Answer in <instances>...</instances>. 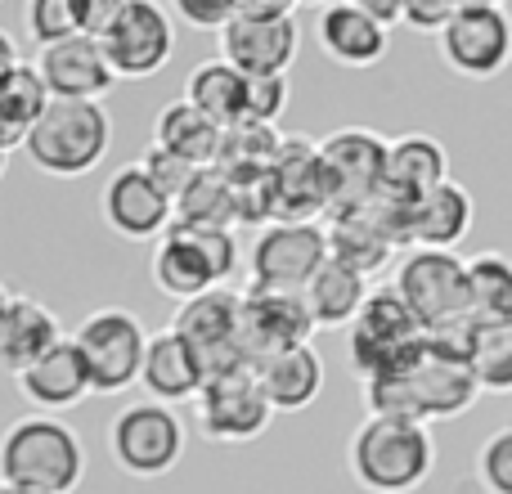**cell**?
Listing matches in <instances>:
<instances>
[{
	"mask_svg": "<svg viewBox=\"0 0 512 494\" xmlns=\"http://www.w3.org/2000/svg\"><path fill=\"white\" fill-rule=\"evenodd\" d=\"M301 50L297 14H239L221 32V59L243 77H288Z\"/></svg>",
	"mask_w": 512,
	"mask_h": 494,
	"instance_id": "cell-17",
	"label": "cell"
},
{
	"mask_svg": "<svg viewBox=\"0 0 512 494\" xmlns=\"http://www.w3.org/2000/svg\"><path fill=\"white\" fill-rule=\"evenodd\" d=\"M477 221V203L459 180L427 189L423 198L400 203V239L409 247H436V252H454L472 234Z\"/></svg>",
	"mask_w": 512,
	"mask_h": 494,
	"instance_id": "cell-21",
	"label": "cell"
},
{
	"mask_svg": "<svg viewBox=\"0 0 512 494\" xmlns=\"http://www.w3.org/2000/svg\"><path fill=\"white\" fill-rule=\"evenodd\" d=\"M14 387H18V396L32 405V414H68V409H77L86 396H95L90 369L72 337H63L50 355H41L32 369L18 373Z\"/></svg>",
	"mask_w": 512,
	"mask_h": 494,
	"instance_id": "cell-22",
	"label": "cell"
},
{
	"mask_svg": "<svg viewBox=\"0 0 512 494\" xmlns=\"http://www.w3.org/2000/svg\"><path fill=\"white\" fill-rule=\"evenodd\" d=\"M36 72H41V81L50 86L54 99H95V104H104L117 86V72L104 54V41L81 32L36 50Z\"/></svg>",
	"mask_w": 512,
	"mask_h": 494,
	"instance_id": "cell-20",
	"label": "cell"
},
{
	"mask_svg": "<svg viewBox=\"0 0 512 494\" xmlns=\"http://www.w3.org/2000/svg\"><path fill=\"white\" fill-rule=\"evenodd\" d=\"M423 342V328L409 315L396 288H373L364 310L346 328V360L360 378H378V373L405 364Z\"/></svg>",
	"mask_w": 512,
	"mask_h": 494,
	"instance_id": "cell-10",
	"label": "cell"
},
{
	"mask_svg": "<svg viewBox=\"0 0 512 494\" xmlns=\"http://www.w3.org/2000/svg\"><path fill=\"white\" fill-rule=\"evenodd\" d=\"M328 261V230L319 221H270L252 239L248 274L261 292H306Z\"/></svg>",
	"mask_w": 512,
	"mask_h": 494,
	"instance_id": "cell-9",
	"label": "cell"
},
{
	"mask_svg": "<svg viewBox=\"0 0 512 494\" xmlns=\"http://www.w3.org/2000/svg\"><path fill=\"white\" fill-rule=\"evenodd\" d=\"M346 468L369 494H414L436 472V441L427 423L364 418L346 445Z\"/></svg>",
	"mask_w": 512,
	"mask_h": 494,
	"instance_id": "cell-2",
	"label": "cell"
},
{
	"mask_svg": "<svg viewBox=\"0 0 512 494\" xmlns=\"http://www.w3.org/2000/svg\"><path fill=\"white\" fill-rule=\"evenodd\" d=\"M301 0H243V14H297Z\"/></svg>",
	"mask_w": 512,
	"mask_h": 494,
	"instance_id": "cell-43",
	"label": "cell"
},
{
	"mask_svg": "<svg viewBox=\"0 0 512 494\" xmlns=\"http://www.w3.org/2000/svg\"><path fill=\"white\" fill-rule=\"evenodd\" d=\"M185 99L207 113L216 126H239L248 117V77L239 68H230L225 59H207L189 72Z\"/></svg>",
	"mask_w": 512,
	"mask_h": 494,
	"instance_id": "cell-31",
	"label": "cell"
},
{
	"mask_svg": "<svg viewBox=\"0 0 512 494\" xmlns=\"http://www.w3.org/2000/svg\"><path fill=\"white\" fill-rule=\"evenodd\" d=\"M72 342L81 346V360L90 369V387L95 396H122L126 387L140 382L144 351H149V333H144L140 315L126 306H99L77 324Z\"/></svg>",
	"mask_w": 512,
	"mask_h": 494,
	"instance_id": "cell-8",
	"label": "cell"
},
{
	"mask_svg": "<svg viewBox=\"0 0 512 494\" xmlns=\"http://www.w3.org/2000/svg\"><path fill=\"white\" fill-rule=\"evenodd\" d=\"M355 9H364L369 18H378L382 27H396L400 23V9H405V0H351Z\"/></svg>",
	"mask_w": 512,
	"mask_h": 494,
	"instance_id": "cell-42",
	"label": "cell"
},
{
	"mask_svg": "<svg viewBox=\"0 0 512 494\" xmlns=\"http://www.w3.org/2000/svg\"><path fill=\"white\" fill-rule=\"evenodd\" d=\"M0 481L45 494H77L86 481V445L54 414H27L0 436Z\"/></svg>",
	"mask_w": 512,
	"mask_h": 494,
	"instance_id": "cell-3",
	"label": "cell"
},
{
	"mask_svg": "<svg viewBox=\"0 0 512 494\" xmlns=\"http://www.w3.org/2000/svg\"><path fill=\"white\" fill-rule=\"evenodd\" d=\"M9 306H14V292L0 283V328H5V315H9Z\"/></svg>",
	"mask_w": 512,
	"mask_h": 494,
	"instance_id": "cell-45",
	"label": "cell"
},
{
	"mask_svg": "<svg viewBox=\"0 0 512 494\" xmlns=\"http://www.w3.org/2000/svg\"><path fill=\"white\" fill-rule=\"evenodd\" d=\"M459 9H463V0H405V9H400V23L414 27V32L441 36V27L450 23Z\"/></svg>",
	"mask_w": 512,
	"mask_h": 494,
	"instance_id": "cell-40",
	"label": "cell"
},
{
	"mask_svg": "<svg viewBox=\"0 0 512 494\" xmlns=\"http://www.w3.org/2000/svg\"><path fill=\"white\" fill-rule=\"evenodd\" d=\"M50 86L41 81L36 63H18L0 77V153H14L23 149L27 131L41 122V113L50 108Z\"/></svg>",
	"mask_w": 512,
	"mask_h": 494,
	"instance_id": "cell-29",
	"label": "cell"
},
{
	"mask_svg": "<svg viewBox=\"0 0 512 494\" xmlns=\"http://www.w3.org/2000/svg\"><path fill=\"white\" fill-rule=\"evenodd\" d=\"M176 221L189 225H239V185L221 167H203L176 198Z\"/></svg>",
	"mask_w": 512,
	"mask_h": 494,
	"instance_id": "cell-32",
	"label": "cell"
},
{
	"mask_svg": "<svg viewBox=\"0 0 512 494\" xmlns=\"http://www.w3.org/2000/svg\"><path fill=\"white\" fill-rule=\"evenodd\" d=\"M221 140H225V126H216L207 113H198L189 99L167 104L158 113V122H153V144L180 153V158L194 162V167H216Z\"/></svg>",
	"mask_w": 512,
	"mask_h": 494,
	"instance_id": "cell-30",
	"label": "cell"
},
{
	"mask_svg": "<svg viewBox=\"0 0 512 494\" xmlns=\"http://www.w3.org/2000/svg\"><path fill=\"white\" fill-rule=\"evenodd\" d=\"M140 167L149 171V176H153V185H158L162 194L171 198V203H176V198L189 189V180H194L198 171H203V167H194V162H185V158H180V153L158 149V144H149V149H144Z\"/></svg>",
	"mask_w": 512,
	"mask_h": 494,
	"instance_id": "cell-37",
	"label": "cell"
},
{
	"mask_svg": "<svg viewBox=\"0 0 512 494\" xmlns=\"http://www.w3.org/2000/svg\"><path fill=\"white\" fill-rule=\"evenodd\" d=\"M468 364L477 373L481 396H512V319L477 324Z\"/></svg>",
	"mask_w": 512,
	"mask_h": 494,
	"instance_id": "cell-34",
	"label": "cell"
},
{
	"mask_svg": "<svg viewBox=\"0 0 512 494\" xmlns=\"http://www.w3.org/2000/svg\"><path fill=\"white\" fill-rule=\"evenodd\" d=\"M185 418L162 400H135L108 427V454L135 481H158L185 459Z\"/></svg>",
	"mask_w": 512,
	"mask_h": 494,
	"instance_id": "cell-7",
	"label": "cell"
},
{
	"mask_svg": "<svg viewBox=\"0 0 512 494\" xmlns=\"http://www.w3.org/2000/svg\"><path fill=\"white\" fill-rule=\"evenodd\" d=\"M0 494H45V490H27V486H9V481H0Z\"/></svg>",
	"mask_w": 512,
	"mask_h": 494,
	"instance_id": "cell-46",
	"label": "cell"
},
{
	"mask_svg": "<svg viewBox=\"0 0 512 494\" xmlns=\"http://www.w3.org/2000/svg\"><path fill=\"white\" fill-rule=\"evenodd\" d=\"M454 77L490 81L512 63V18L504 5H463L436 36Z\"/></svg>",
	"mask_w": 512,
	"mask_h": 494,
	"instance_id": "cell-13",
	"label": "cell"
},
{
	"mask_svg": "<svg viewBox=\"0 0 512 494\" xmlns=\"http://www.w3.org/2000/svg\"><path fill=\"white\" fill-rule=\"evenodd\" d=\"M468 297H472L477 324L512 319V256L508 252L468 256Z\"/></svg>",
	"mask_w": 512,
	"mask_h": 494,
	"instance_id": "cell-33",
	"label": "cell"
},
{
	"mask_svg": "<svg viewBox=\"0 0 512 494\" xmlns=\"http://www.w3.org/2000/svg\"><path fill=\"white\" fill-rule=\"evenodd\" d=\"M256 382H261L265 400H270L274 414H301L319 400L324 391V355L315 346H288L279 355H265L252 364Z\"/></svg>",
	"mask_w": 512,
	"mask_h": 494,
	"instance_id": "cell-25",
	"label": "cell"
},
{
	"mask_svg": "<svg viewBox=\"0 0 512 494\" xmlns=\"http://www.w3.org/2000/svg\"><path fill=\"white\" fill-rule=\"evenodd\" d=\"M261 198L270 221H315L328 212V180L319 167V144L283 140L270 171L261 176Z\"/></svg>",
	"mask_w": 512,
	"mask_h": 494,
	"instance_id": "cell-16",
	"label": "cell"
},
{
	"mask_svg": "<svg viewBox=\"0 0 512 494\" xmlns=\"http://www.w3.org/2000/svg\"><path fill=\"white\" fill-rule=\"evenodd\" d=\"M288 113V77H248V117L243 122L274 126Z\"/></svg>",
	"mask_w": 512,
	"mask_h": 494,
	"instance_id": "cell-39",
	"label": "cell"
},
{
	"mask_svg": "<svg viewBox=\"0 0 512 494\" xmlns=\"http://www.w3.org/2000/svg\"><path fill=\"white\" fill-rule=\"evenodd\" d=\"M5 167H9V158H5V153H0V180H5Z\"/></svg>",
	"mask_w": 512,
	"mask_h": 494,
	"instance_id": "cell-49",
	"label": "cell"
},
{
	"mask_svg": "<svg viewBox=\"0 0 512 494\" xmlns=\"http://www.w3.org/2000/svg\"><path fill=\"white\" fill-rule=\"evenodd\" d=\"M99 221L126 243H158L176 221V203L153 185V176L140 162H126L104 180Z\"/></svg>",
	"mask_w": 512,
	"mask_h": 494,
	"instance_id": "cell-15",
	"label": "cell"
},
{
	"mask_svg": "<svg viewBox=\"0 0 512 494\" xmlns=\"http://www.w3.org/2000/svg\"><path fill=\"white\" fill-rule=\"evenodd\" d=\"M369 292H373L369 274H360L328 256L324 270L310 279V288L301 292V297H306V310H310V319H315V328L333 333V328H351V319L364 310Z\"/></svg>",
	"mask_w": 512,
	"mask_h": 494,
	"instance_id": "cell-28",
	"label": "cell"
},
{
	"mask_svg": "<svg viewBox=\"0 0 512 494\" xmlns=\"http://www.w3.org/2000/svg\"><path fill=\"white\" fill-rule=\"evenodd\" d=\"M391 288L409 306L423 333H441V328L459 324L472 315L468 297V261L459 252H436V247H409L396 265Z\"/></svg>",
	"mask_w": 512,
	"mask_h": 494,
	"instance_id": "cell-6",
	"label": "cell"
},
{
	"mask_svg": "<svg viewBox=\"0 0 512 494\" xmlns=\"http://www.w3.org/2000/svg\"><path fill=\"white\" fill-rule=\"evenodd\" d=\"M239 306H243L239 292L212 288V292H203V297L185 301L180 315L171 319V328L198 351L207 378H221V373L248 364V355L239 351Z\"/></svg>",
	"mask_w": 512,
	"mask_h": 494,
	"instance_id": "cell-18",
	"label": "cell"
},
{
	"mask_svg": "<svg viewBox=\"0 0 512 494\" xmlns=\"http://www.w3.org/2000/svg\"><path fill=\"white\" fill-rule=\"evenodd\" d=\"M194 423L216 445H248L256 436H265V427L274 423V409L265 400L261 382H256L252 364L203 382L194 400Z\"/></svg>",
	"mask_w": 512,
	"mask_h": 494,
	"instance_id": "cell-12",
	"label": "cell"
},
{
	"mask_svg": "<svg viewBox=\"0 0 512 494\" xmlns=\"http://www.w3.org/2000/svg\"><path fill=\"white\" fill-rule=\"evenodd\" d=\"M113 149V117L95 99H50L41 122L27 131L23 153L41 176L81 180Z\"/></svg>",
	"mask_w": 512,
	"mask_h": 494,
	"instance_id": "cell-5",
	"label": "cell"
},
{
	"mask_svg": "<svg viewBox=\"0 0 512 494\" xmlns=\"http://www.w3.org/2000/svg\"><path fill=\"white\" fill-rule=\"evenodd\" d=\"M131 0H72V14H77V32L81 36H99L104 41L108 27L122 18V9Z\"/></svg>",
	"mask_w": 512,
	"mask_h": 494,
	"instance_id": "cell-41",
	"label": "cell"
},
{
	"mask_svg": "<svg viewBox=\"0 0 512 494\" xmlns=\"http://www.w3.org/2000/svg\"><path fill=\"white\" fill-rule=\"evenodd\" d=\"M306 9H324V5H333V0H301Z\"/></svg>",
	"mask_w": 512,
	"mask_h": 494,
	"instance_id": "cell-47",
	"label": "cell"
},
{
	"mask_svg": "<svg viewBox=\"0 0 512 494\" xmlns=\"http://www.w3.org/2000/svg\"><path fill=\"white\" fill-rule=\"evenodd\" d=\"M63 342V328L54 319V310L36 297H14L0 328V373L18 378L23 369H32L41 355H50Z\"/></svg>",
	"mask_w": 512,
	"mask_h": 494,
	"instance_id": "cell-27",
	"label": "cell"
},
{
	"mask_svg": "<svg viewBox=\"0 0 512 494\" xmlns=\"http://www.w3.org/2000/svg\"><path fill=\"white\" fill-rule=\"evenodd\" d=\"M315 41L337 68H378L387 59L391 27H382L378 18L355 9L351 0H333L315 18Z\"/></svg>",
	"mask_w": 512,
	"mask_h": 494,
	"instance_id": "cell-23",
	"label": "cell"
},
{
	"mask_svg": "<svg viewBox=\"0 0 512 494\" xmlns=\"http://www.w3.org/2000/svg\"><path fill=\"white\" fill-rule=\"evenodd\" d=\"M387 149L369 126H342L328 140H319V167L328 180V212H346V207H364L382 198L387 185Z\"/></svg>",
	"mask_w": 512,
	"mask_h": 494,
	"instance_id": "cell-11",
	"label": "cell"
},
{
	"mask_svg": "<svg viewBox=\"0 0 512 494\" xmlns=\"http://www.w3.org/2000/svg\"><path fill=\"white\" fill-rule=\"evenodd\" d=\"M171 5H176V18L185 27H194V32H216V36L243 14V0H171Z\"/></svg>",
	"mask_w": 512,
	"mask_h": 494,
	"instance_id": "cell-38",
	"label": "cell"
},
{
	"mask_svg": "<svg viewBox=\"0 0 512 494\" xmlns=\"http://www.w3.org/2000/svg\"><path fill=\"white\" fill-rule=\"evenodd\" d=\"M477 481L486 494H512V427H499L477 450Z\"/></svg>",
	"mask_w": 512,
	"mask_h": 494,
	"instance_id": "cell-36",
	"label": "cell"
},
{
	"mask_svg": "<svg viewBox=\"0 0 512 494\" xmlns=\"http://www.w3.org/2000/svg\"><path fill=\"white\" fill-rule=\"evenodd\" d=\"M203 382H207L203 360L176 328L149 333V351H144V369H140V387L149 391V400H162L171 409L189 405V400H198Z\"/></svg>",
	"mask_w": 512,
	"mask_h": 494,
	"instance_id": "cell-24",
	"label": "cell"
},
{
	"mask_svg": "<svg viewBox=\"0 0 512 494\" xmlns=\"http://www.w3.org/2000/svg\"><path fill=\"white\" fill-rule=\"evenodd\" d=\"M27 18V36L36 41V50L54 41H68L77 32V14H72V0H27L23 5Z\"/></svg>",
	"mask_w": 512,
	"mask_h": 494,
	"instance_id": "cell-35",
	"label": "cell"
},
{
	"mask_svg": "<svg viewBox=\"0 0 512 494\" xmlns=\"http://www.w3.org/2000/svg\"><path fill=\"white\" fill-rule=\"evenodd\" d=\"M18 63H23V59H18V41L5 32V27H0V77H5L9 68H18Z\"/></svg>",
	"mask_w": 512,
	"mask_h": 494,
	"instance_id": "cell-44",
	"label": "cell"
},
{
	"mask_svg": "<svg viewBox=\"0 0 512 494\" xmlns=\"http://www.w3.org/2000/svg\"><path fill=\"white\" fill-rule=\"evenodd\" d=\"M450 180V153L436 135L427 131H409L400 140H391L387 149V185L382 194L396 198V203H409V198H423L427 189L445 185Z\"/></svg>",
	"mask_w": 512,
	"mask_h": 494,
	"instance_id": "cell-26",
	"label": "cell"
},
{
	"mask_svg": "<svg viewBox=\"0 0 512 494\" xmlns=\"http://www.w3.org/2000/svg\"><path fill=\"white\" fill-rule=\"evenodd\" d=\"M104 54L113 63L117 81H149L176 54V23L171 9H162L158 0H131L122 9L113 27L104 36Z\"/></svg>",
	"mask_w": 512,
	"mask_h": 494,
	"instance_id": "cell-14",
	"label": "cell"
},
{
	"mask_svg": "<svg viewBox=\"0 0 512 494\" xmlns=\"http://www.w3.org/2000/svg\"><path fill=\"white\" fill-rule=\"evenodd\" d=\"M315 333L319 328L306 310V297H297V292H261V288L243 292L239 351L248 355V364L288 351V346H306Z\"/></svg>",
	"mask_w": 512,
	"mask_h": 494,
	"instance_id": "cell-19",
	"label": "cell"
},
{
	"mask_svg": "<svg viewBox=\"0 0 512 494\" xmlns=\"http://www.w3.org/2000/svg\"><path fill=\"white\" fill-rule=\"evenodd\" d=\"M463 5H504V0H463Z\"/></svg>",
	"mask_w": 512,
	"mask_h": 494,
	"instance_id": "cell-48",
	"label": "cell"
},
{
	"mask_svg": "<svg viewBox=\"0 0 512 494\" xmlns=\"http://www.w3.org/2000/svg\"><path fill=\"white\" fill-rule=\"evenodd\" d=\"M481 387L468 355L423 337L405 364L364 378V409L373 418H400V423H450L477 405Z\"/></svg>",
	"mask_w": 512,
	"mask_h": 494,
	"instance_id": "cell-1",
	"label": "cell"
},
{
	"mask_svg": "<svg viewBox=\"0 0 512 494\" xmlns=\"http://www.w3.org/2000/svg\"><path fill=\"white\" fill-rule=\"evenodd\" d=\"M239 234L230 225H189V221H171V230L153 247V288L171 301H194L212 288H225V283L239 274Z\"/></svg>",
	"mask_w": 512,
	"mask_h": 494,
	"instance_id": "cell-4",
	"label": "cell"
}]
</instances>
